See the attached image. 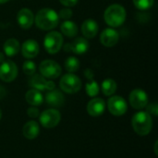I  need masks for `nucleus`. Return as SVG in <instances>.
I'll return each mask as SVG.
<instances>
[{"label":"nucleus","mask_w":158,"mask_h":158,"mask_svg":"<svg viewBox=\"0 0 158 158\" xmlns=\"http://www.w3.org/2000/svg\"><path fill=\"white\" fill-rule=\"evenodd\" d=\"M34 22L39 29L43 31H50L58 25L59 17L54 9L44 7L40 9L35 15Z\"/></svg>","instance_id":"obj_1"},{"label":"nucleus","mask_w":158,"mask_h":158,"mask_svg":"<svg viewBox=\"0 0 158 158\" xmlns=\"http://www.w3.org/2000/svg\"><path fill=\"white\" fill-rule=\"evenodd\" d=\"M126 15V10L123 6L119 4H113L105 10L104 19L107 25L116 28L121 26L125 22Z\"/></svg>","instance_id":"obj_2"},{"label":"nucleus","mask_w":158,"mask_h":158,"mask_svg":"<svg viewBox=\"0 0 158 158\" xmlns=\"http://www.w3.org/2000/svg\"><path fill=\"white\" fill-rule=\"evenodd\" d=\"M131 125L134 131L141 135H148L153 128V118L149 113L146 111H140L132 117Z\"/></svg>","instance_id":"obj_3"},{"label":"nucleus","mask_w":158,"mask_h":158,"mask_svg":"<svg viewBox=\"0 0 158 158\" xmlns=\"http://www.w3.org/2000/svg\"><path fill=\"white\" fill-rule=\"evenodd\" d=\"M60 89L67 94H76L81 88V79L73 73H67L62 76L59 81Z\"/></svg>","instance_id":"obj_4"},{"label":"nucleus","mask_w":158,"mask_h":158,"mask_svg":"<svg viewBox=\"0 0 158 158\" xmlns=\"http://www.w3.org/2000/svg\"><path fill=\"white\" fill-rule=\"evenodd\" d=\"M44 45L48 54L55 55L58 53L63 45L62 34L56 31H52L48 32L44 37Z\"/></svg>","instance_id":"obj_5"},{"label":"nucleus","mask_w":158,"mask_h":158,"mask_svg":"<svg viewBox=\"0 0 158 158\" xmlns=\"http://www.w3.org/2000/svg\"><path fill=\"white\" fill-rule=\"evenodd\" d=\"M40 73L43 77L53 80L58 78L62 73V69L60 65L51 59H46L41 62L40 67Z\"/></svg>","instance_id":"obj_6"},{"label":"nucleus","mask_w":158,"mask_h":158,"mask_svg":"<svg viewBox=\"0 0 158 158\" xmlns=\"http://www.w3.org/2000/svg\"><path fill=\"white\" fill-rule=\"evenodd\" d=\"M40 123L46 129H52L58 125L61 119L60 112L55 108H49L42 112L39 116Z\"/></svg>","instance_id":"obj_7"},{"label":"nucleus","mask_w":158,"mask_h":158,"mask_svg":"<svg viewBox=\"0 0 158 158\" xmlns=\"http://www.w3.org/2000/svg\"><path fill=\"white\" fill-rule=\"evenodd\" d=\"M107 108L113 116L120 117L127 112L128 104L123 97L119 95H114L108 99Z\"/></svg>","instance_id":"obj_8"},{"label":"nucleus","mask_w":158,"mask_h":158,"mask_svg":"<svg viewBox=\"0 0 158 158\" xmlns=\"http://www.w3.org/2000/svg\"><path fill=\"white\" fill-rule=\"evenodd\" d=\"M18 76V67L11 60H5L0 65V80L5 82L13 81Z\"/></svg>","instance_id":"obj_9"},{"label":"nucleus","mask_w":158,"mask_h":158,"mask_svg":"<svg viewBox=\"0 0 158 158\" xmlns=\"http://www.w3.org/2000/svg\"><path fill=\"white\" fill-rule=\"evenodd\" d=\"M129 101L134 109H143L148 105V95L142 89H134L130 94Z\"/></svg>","instance_id":"obj_10"},{"label":"nucleus","mask_w":158,"mask_h":158,"mask_svg":"<svg viewBox=\"0 0 158 158\" xmlns=\"http://www.w3.org/2000/svg\"><path fill=\"white\" fill-rule=\"evenodd\" d=\"M89 49V43L86 38L78 37L72 43L64 45V50L68 53H74L77 55L85 54Z\"/></svg>","instance_id":"obj_11"},{"label":"nucleus","mask_w":158,"mask_h":158,"mask_svg":"<svg viewBox=\"0 0 158 158\" xmlns=\"http://www.w3.org/2000/svg\"><path fill=\"white\" fill-rule=\"evenodd\" d=\"M118 40H119V33L112 28H106L101 32L100 41L101 44L106 47L115 46L118 44Z\"/></svg>","instance_id":"obj_12"},{"label":"nucleus","mask_w":158,"mask_h":158,"mask_svg":"<svg viewBox=\"0 0 158 158\" xmlns=\"http://www.w3.org/2000/svg\"><path fill=\"white\" fill-rule=\"evenodd\" d=\"M17 21L23 30L30 29L34 22V15L29 8H21L17 14Z\"/></svg>","instance_id":"obj_13"},{"label":"nucleus","mask_w":158,"mask_h":158,"mask_svg":"<svg viewBox=\"0 0 158 158\" xmlns=\"http://www.w3.org/2000/svg\"><path fill=\"white\" fill-rule=\"evenodd\" d=\"M106 109V102L102 98H94L87 105V112L92 117H100Z\"/></svg>","instance_id":"obj_14"},{"label":"nucleus","mask_w":158,"mask_h":158,"mask_svg":"<svg viewBox=\"0 0 158 158\" xmlns=\"http://www.w3.org/2000/svg\"><path fill=\"white\" fill-rule=\"evenodd\" d=\"M40 47L39 44L35 40H27L22 44L21 46V54L25 58L31 59L35 57L39 53Z\"/></svg>","instance_id":"obj_15"},{"label":"nucleus","mask_w":158,"mask_h":158,"mask_svg":"<svg viewBox=\"0 0 158 158\" xmlns=\"http://www.w3.org/2000/svg\"><path fill=\"white\" fill-rule=\"evenodd\" d=\"M45 102L50 106L60 107L65 103V97L59 90L54 89L52 91H48V93L45 94Z\"/></svg>","instance_id":"obj_16"},{"label":"nucleus","mask_w":158,"mask_h":158,"mask_svg":"<svg viewBox=\"0 0 158 158\" xmlns=\"http://www.w3.org/2000/svg\"><path fill=\"white\" fill-rule=\"evenodd\" d=\"M98 30H99V26L97 22L92 19H88L84 20L81 25V32L84 35V37L87 39L94 38L98 33Z\"/></svg>","instance_id":"obj_17"},{"label":"nucleus","mask_w":158,"mask_h":158,"mask_svg":"<svg viewBox=\"0 0 158 158\" xmlns=\"http://www.w3.org/2000/svg\"><path fill=\"white\" fill-rule=\"evenodd\" d=\"M39 133H40L39 124L34 120L28 121L22 128V134L28 140H33L37 138Z\"/></svg>","instance_id":"obj_18"},{"label":"nucleus","mask_w":158,"mask_h":158,"mask_svg":"<svg viewBox=\"0 0 158 158\" xmlns=\"http://www.w3.org/2000/svg\"><path fill=\"white\" fill-rule=\"evenodd\" d=\"M25 99L28 104H30L32 106H38L43 104L44 102V96L41 94L40 91L35 89L29 90L25 94Z\"/></svg>","instance_id":"obj_19"},{"label":"nucleus","mask_w":158,"mask_h":158,"mask_svg":"<svg viewBox=\"0 0 158 158\" xmlns=\"http://www.w3.org/2000/svg\"><path fill=\"white\" fill-rule=\"evenodd\" d=\"M20 45H19V42L14 38H10L7 39L4 45H3V49H4V53L7 56H16L19 51Z\"/></svg>","instance_id":"obj_20"},{"label":"nucleus","mask_w":158,"mask_h":158,"mask_svg":"<svg viewBox=\"0 0 158 158\" xmlns=\"http://www.w3.org/2000/svg\"><path fill=\"white\" fill-rule=\"evenodd\" d=\"M61 32L67 37H75L78 34V26L72 20H65L60 25Z\"/></svg>","instance_id":"obj_21"},{"label":"nucleus","mask_w":158,"mask_h":158,"mask_svg":"<svg viewBox=\"0 0 158 158\" xmlns=\"http://www.w3.org/2000/svg\"><path fill=\"white\" fill-rule=\"evenodd\" d=\"M46 82L47 81L45 80L44 77H43L40 74H33L31 75V78L29 80V85L35 90L38 91H44L46 87Z\"/></svg>","instance_id":"obj_22"},{"label":"nucleus","mask_w":158,"mask_h":158,"mask_svg":"<svg viewBox=\"0 0 158 158\" xmlns=\"http://www.w3.org/2000/svg\"><path fill=\"white\" fill-rule=\"evenodd\" d=\"M117 82L112 79H106L101 85L102 92L106 96L113 95L117 91Z\"/></svg>","instance_id":"obj_23"},{"label":"nucleus","mask_w":158,"mask_h":158,"mask_svg":"<svg viewBox=\"0 0 158 158\" xmlns=\"http://www.w3.org/2000/svg\"><path fill=\"white\" fill-rule=\"evenodd\" d=\"M80 66H81V63L79 59L75 56H69L65 61V69L69 73H73L77 71L80 69Z\"/></svg>","instance_id":"obj_24"},{"label":"nucleus","mask_w":158,"mask_h":158,"mask_svg":"<svg viewBox=\"0 0 158 158\" xmlns=\"http://www.w3.org/2000/svg\"><path fill=\"white\" fill-rule=\"evenodd\" d=\"M85 90H86V93H87V94L89 96L94 97V96H96L99 94L100 88H99L98 83L94 80H90V81H88L86 83Z\"/></svg>","instance_id":"obj_25"},{"label":"nucleus","mask_w":158,"mask_h":158,"mask_svg":"<svg viewBox=\"0 0 158 158\" xmlns=\"http://www.w3.org/2000/svg\"><path fill=\"white\" fill-rule=\"evenodd\" d=\"M136 8L140 10H147L154 5L155 0H132Z\"/></svg>","instance_id":"obj_26"},{"label":"nucleus","mask_w":158,"mask_h":158,"mask_svg":"<svg viewBox=\"0 0 158 158\" xmlns=\"http://www.w3.org/2000/svg\"><path fill=\"white\" fill-rule=\"evenodd\" d=\"M22 69H23V72L28 75V76H31L35 73V70H36V65L34 62L31 61V60H27L23 63V66H22Z\"/></svg>","instance_id":"obj_27"},{"label":"nucleus","mask_w":158,"mask_h":158,"mask_svg":"<svg viewBox=\"0 0 158 158\" xmlns=\"http://www.w3.org/2000/svg\"><path fill=\"white\" fill-rule=\"evenodd\" d=\"M72 15H73V11H72L71 8H69V7H64V8H62V9L59 11V13H58L59 19H65V20L70 19V18L72 17Z\"/></svg>","instance_id":"obj_28"},{"label":"nucleus","mask_w":158,"mask_h":158,"mask_svg":"<svg viewBox=\"0 0 158 158\" xmlns=\"http://www.w3.org/2000/svg\"><path fill=\"white\" fill-rule=\"evenodd\" d=\"M146 112L149 113L150 115H154V116H157L158 115V105L156 103H152L150 105H147L146 106Z\"/></svg>","instance_id":"obj_29"},{"label":"nucleus","mask_w":158,"mask_h":158,"mask_svg":"<svg viewBox=\"0 0 158 158\" xmlns=\"http://www.w3.org/2000/svg\"><path fill=\"white\" fill-rule=\"evenodd\" d=\"M27 114L30 118H36L39 117L40 115V112H39V109L36 108V107H29L28 110H27Z\"/></svg>","instance_id":"obj_30"},{"label":"nucleus","mask_w":158,"mask_h":158,"mask_svg":"<svg viewBox=\"0 0 158 158\" xmlns=\"http://www.w3.org/2000/svg\"><path fill=\"white\" fill-rule=\"evenodd\" d=\"M78 1H79V0H59V2H60L63 6H67V7L75 6V5L78 3Z\"/></svg>","instance_id":"obj_31"},{"label":"nucleus","mask_w":158,"mask_h":158,"mask_svg":"<svg viewBox=\"0 0 158 158\" xmlns=\"http://www.w3.org/2000/svg\"><path fill=\"white\" fill-rule=\"evenodd\" d=\"M54 89H56V84H55V82H54L53 81H47L45 90H47V91H52V90H54Z\"/></svg>","instance_id":"obj_32"},{"label":"nucleus","mask_w":158,"mask_h":158,"mask_svg":"<svg viewBox=\"0 0 158 158\" xmlns=\"http://www.w3.org/2000/svg\"><path fill=\"white\" fill-rule=\"evenodd\" d=\"M85 76L87 77V79H89V80H93L94 73H93V71H92L91 69H87L85 70Z\"/></svg>","instance_id":"obj_33"},{"label":"nucleus","mask_w":158,"mask_h":158,"mask_svg":"<svg viewBox=\"0 0 158 158\" xmlns=\"http://www.w3.org/2000/svg\"><path fill=\"white\" fill-rule=\"evenodd\" d=\"M6 91L5 87L0 85V99L4 98L6 96Z\"/></svg>","instance_id":"obj_34"},{"label":"nucleus","mask_w":158,"mask_h":158,"mask_svg":"<svg viewBox=\"0 0 158 158\" xmlns=\"http://www.w3.org/2000/svg\"><path fill=\"white\" fill-rule=\"evenodd\" d=\"M4 61H5V55H4V53L0 52V64Z\"/></svg>","instance_id":"obj_35"},{"label":"nucleus","mask_w":158,"mask_h":158,"mask_svg":"<svg viewBox=\"0 0 158 158\" xmlns=\"http://www.w3.org/2000/svg\"><path fill=\"white\" fill-rule=\"evenodd\" d=\"M157 143H158V142L156 141V143H155V153H156V155H157V149H156V147H157Z\"/></svg>","instance_id":"obj_36"},{"label":"nucleus","mask_w":158,"mask_h":158,"mask_svg":"<svg viewBox=\"0 0 158 158\" xmlns=\"http://www.w3.org/2000/svg\"><path fill=\"white\" fill-rule=\"evenodd\" d=\"M9 0H0V5H2V4H5V3H6V2H8Z\"/></svg>","instance_id":"obj_37"},{"label":"nucleus","mask_w":158,"mask_h":158,"mask_svg":"<svg viewBox=\"0 0 158 158\" xmlns=\"http://www.w3.org/2000/svg\"><path fill=\"white\" fill-rule=\"evenodd\" d=\"M1 118H2V112H1V109H0V119H1Z\"/></svg>","instance_id":"obj_38"}]
</instances>
